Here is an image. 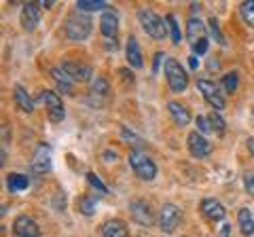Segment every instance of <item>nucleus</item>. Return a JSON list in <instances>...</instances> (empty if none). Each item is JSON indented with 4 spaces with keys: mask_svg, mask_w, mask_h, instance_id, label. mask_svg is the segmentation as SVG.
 I'll use <instances>...</instances> for the list:
<instances>
[{
    "mask_svg": "<svg viewBox=\"0 0 254 237\" xmlns=\"http://www.w3.org/2000/svg\"><path fill=\"white\" fill-rule=\"evenodd\" d=\"M91 30H93V22L87 13H72L66 23H64V34L70 41H76V43H83L91 36Z\"/></svg>",
    "mask_w": 254,
    "mask_h": 237,
    "instance_id": "f257e3e1",
    "label": "nucleus"
},
{
    "mask_svg": "<svg viewBox=\"0 0 254 237\" xmlns=\"http://www.w3.org/2000/svg\"><path fill=\"white\" fill-rule=\"evenodd\" d=\"M138 22L144 28L146 34H148L150 38H155V41H163L169 32L168 22H165L161 15H157L152 9H146V6L138 9Z\"/></svg>",
    "mask_w": 254,
    "mask_h": 237,
    "instance_id": "f03ea898",
    "label": "nucleus"
},
{
    "mask_svg": "<svg viewBox=\"0 0 254 237\" xmlns=\"http://www.w3.org/2000/svg\"><path fill=\"white\" fill-rule=\"evenodd\" d=\"M129 168L140 180H155L157 178V165L150 157H146L142 151H131L129 152Z\"/></svg>",
    "mask_w": 254,
    "mask_h": 237,
    "instance_id": "7ed1b4c3",
    "label": "nucleus"
},
{
    "mask_svg": "<svg viewBox=\"0 0 254 237\" xmlns=\"http://www.w3.org/2000/svg\"><path fill=\"white\" fill-rule=\"evenodd\" d=\"M163 70H165V81H168V85H169V89L174 93H182L184 89L189 87V76L182 70V66H180V62H178V60L168 57V60H165V68Z\"/></svg>",
    "mask_w": 254,
    "mask_h": 237,
    "instance_id": "20e7f679",
    "label": "nucleus"
},
{
    "mask_svg": "<svg viewBox=\"0 0 254 237\" xmlns=\"http://www.w3.org/2000/svg\"><path fill=\"white\" fill-rule=\"evenodd\" d=\"M197 87H199V91H201L203 98H206V102L212 106V110H216V112L225 110V106H227L225 95H222L220 87L216 85V83L208 81V79H199L197 81Z\"/></svg>",
    "mask_w": 254,
    "mask_h": 237,
    "instance_id": "39448f33",
    "label": "nucleus"
},
{
    "mask_svg": "<svg viewBox=\"0 0 254 237\" xmlns=\"http://www.w3.org/2000/svg\"><path fill=\"white\" fill-rule=\"evenodd\" d=\"M41 102L44 104V108H47V114H49V119L53 121V123H62V121L66 119V108H64V102H62V98L55 91H49V89L41 91Z\"/></svg>",
    "mask_w": 254,
    "mask_h": 237,
    "instance_id": "423d86ee",
    "label": "nucleus"
},
{
    "mask_svg": "<svg viewBox=\"0 0 254 237\" xmlns=\"http://www.w3.org/2000/svg\"><path fill=\"white\" fill-rule=\"evenodd\" d=\"M180 220H182L180 208L174 206V203H165V206L161 208V212H159L157 225H159V229H161L163 233H171L178 225H180Z\"/></svg>",
    "mask_w": 254,
    "mask_h": 237,
    "instance_id": "0eeeda50",
    "label": "nucleus"
},
{
    "mask_svg": "<svg viewBox=\"0 0 254 237\" xmlns=\"http://www.w3.org/2000/svg\"><path fill=\"white\" fill-rule=\"evenodd\" d=\"M30 172L34 176H44L51 172V149L47 144H38L34 151V157L30 161Z\"/></svg>",
    "mask_w": 254,
    "mask_h": 237,
    "instance_id": "6e6552de",
    "label": "nucleus"
},
{
    "mask_svg": "<svg viewBox=\"0 0 254 237\" xmlns=\"http://www.w3.org/2000/svg\"><path fill=\"white\" fill-rule=\"evenodd\" d=\"M62 68H64V72H66L74 83H87V81H91V76H93L91 66H87V64H83V62L64 60L62 62Z\"/></svg>",
    "mask_w": 254,
    "mask_h": 237,
    "instance_id": "1a4fd4ad",
    "label": "nucleus"
},
{
    "mask_svg": "<svg viewBox=\"0 0 254 237\" xmlns=\"http://www.w3.org/2000/svg\"><path fill=\"white\" fill-rule=\"evenodd\" d=\"M129 212H131L133 222H138L140 227H150L155 222L152 210L148 206V201H144V199H133L129 203Z\"/></svg>",
    "mask_w": 254,
    "mask_h": 237,
    "instance_id": "9d476101",
    "label": "nucleus"
},
{
    "mask_svg": "<svg viewBox=\"0 0 254 237\" xmlns=\"http://www.w3.org/2000/svg\"><path fill=\"white\" fill-rule=\"evenodd\" d=\"M187 146H189V152L195 159H206L210 152H212V144H210L208 140L203 138V133H199V131H190L189 133Z\"/></svg>",
    "mask_w": 254,
    "mask_h": 237,
    "instance_id": "9b49d317",
    "label": "nucleus"
},
{
    "mask_svg": "<svg viewBox=\"0 0 254 237\" xmlns=\"http://www.w3.org/2000/svg\"><path fill=\"white\" fill-rule=\"evenodd\" d=\"M199 210H201V214L212 222L214 220H225V216H227L225 206H222L216 197H203L201 203H199Z\"/></svg>",
    "mask_w": 254,
    "mask_h": 237,
    "instance_id": "f8f14e48",
    "label": "nucleus"
},
{
    "mask_svg": "<svg viewBox=\"0 0 254 237\" xmlns=\"http://www.w3.org/2000/svg\"><path fill=\"white\" fill-rule=\"evenodd\" d=\"M108 93H110V87H108V81L104 79V76H98V79H93L91 89H89V98H87L89 106H93L91 102H95V106L100 108V106L106 102Z\"/></svg>",
    "mask_w": 254,
    "mask_h": 237,
    "instance_id": "ddd939ff",
    "label": "nucleus"
},
{
    "mask_svg": "<svg viewBox=\"0 0 254 237\" xmlns=\"http://www.w3.org/2000/svg\"><path fill=\"white\" fill-rule=\"evenodd\" d=\"M13 237H41V231L30 216H17L13 222Z\"/></svg>",
    "mask_w": 254,
    "mask_h": 237,
    "instance_id": "4468645a",
    "label": "nucleus"
},
{
    "mask_svg": "<svg viewBox=\"0 0 254 237\" xmlns=\"http://www.w3.org/2000/svg\"><path fill=\"white\" fill-rule=\"evenodd\" d=\"M100 32L104 34V38H117V34H119V15H117V11L108 9V11L102 13Z\"/></svg>",
    "mask_w": 254,
    "mask_h": 237,
    "instance_id": "2eb2a0df",
    "label": "nucleus"
},
{
    "mask_svg": "<svg viewBox=\"0 0 254 237\" xmlns=\"http://www.w3.org/2000/svg\"><path fill=\"white\" fill-rule=\"evenodd\" d=\"M38 23H41V9H38V4H23L21 9V28L25 32H34L38 28Z\"/></svg>",
    "mask_w": 254,
    "mask_h": 237,
    "instance_id": "dca6fc26",
    "label": "nucleus"
},
{
    "mask_svg": "<svg viewBox=\"0 0 254 237\" xmlns=\"http://www.w3.org/2000/svg\"><path fill=\"white\" fill-rule=\"evenodd\" d=\"M100 235L102 237H129V231H127V225H125L123 220L110 218V220L102 222Z\"/></svg>",
    "mask_w": 254,
    "mask_h": 237,
    "instance_id": "f3484780",
    "label": "nucleus"
},
{
    "mask_svg": "<svg viewBox=\"0 0 254 237\" xmlns=\"http://www.w3.org/2000/svg\"><path fill=\"white\" fill-rule=\"evenodd\" d=\"M125 57H127V62H129L133 68H142V66H144L142 49H140V43H138V38H136V36H129V38H127V44H125Z\"/></svg>",
    "mask_w": 254,
    "mask_h": 237,
    "instance_id": "a211bd4d",
    "label": "nucleus"
},
{
    "mask_svg": "<svg viewBox=\"0 0 254 237\" xmlns=\"http://www.w3.org/2000/svg\"><path fill=\"white\" fill-rule=\"evenodd\" d=\"M168 110L171 114V119H174V123L178 127H187L190 123V112H189V108L180 104V102H168Z\"/></svg>",
    "mask_w": 254,
    "mask_h": 237,
    "instance_id": "6ab92c4d",
    "label": "nucleus"
},
{
    "mask_svg": "<svg viewBox=\"0 0 254 237\" xmlns=\"http://www.w3.org/2000/svg\"><path fill=\"white\" fill-rule=\"evenodd\" d=\"M51 76H53V81L57 83V87H60V91L62 93H66V95H74V81L70 79V76L64 72V68L62 66H55V68H51Z\"/></svg>",
    "mask_w": 254,
    "mask_h": 237,
    "instance_id": "aec40b11",
    "label": "nucleus"
},
{
    "mask_svg": "<svg viewBox=\"0 0 254 237\" xmlns=\"http://www.w3.org/2000/svg\"><path fill=\"white\" fill-rule=\"evenodd\" d=\"M13 98H15V104L19 106V110H23V112H28V114L34 110V102H32L28 91H25V87L15 85V89H13Z\"/></svg>",
    "mask_w": 254,
    "mask_h": 237,
    "instance_id": "412c9836",
    "label": "nucleus"
},
{
    "mask_svg": "<svg viewBox=\"0 0 254 237\" xmlns=\"http://www.w3.org/2000/svg\"><path fill=\"white\" fill-rule=\"evenodd\" d=\"M187 36H189L190 44H195V43H199V41L206 38V28H203L201 19H197V17H190L189 19V23H187Z\"/></svg>",
    "mask_w": 254,
    "mask_h": 237,
    "instance_id": "4be33fe9",
    "label": "nucleus"
},
{
    "mask_svg": "<svg viewBox=\"0 0 254 237\" xmlns=\"http://www.w3.org/2000/svg\"><path fill=\"white\" fill-rule=\"evenodd\" d=\"M237 222H239V231L246 237H250L254 233V216L248 208H241L237 212Z\"/></svg>",
    "mask_w": 254,
    "mask_h": 237,
    "instance_id": "5701e85b",
    "label": "nucleus"
},
{
    "mask_svg": "<svg viewBox=\"0 0 254 237\" xmlns=\"http://www.w3.org/2000/svg\"><path fill=\"white\" fill-rule=\"evenodd\" d=\"M28 184H30V178L25 174H9L6 176V187H9V191H13V193L25 191Z\"/></svg>",
    "mask_w": 254,
    "mask_h": 237,
    "instance_id": "b1692460",
    "label": "nucleus"
},
{
    "mask_svg": "<svg viewBox=\"0 0 254 237\" xmlns=\"http://www.w3.org/2000/svg\"><path fill=\"white\" fill-rule=\"evenodd\" d=\"M165 22H168V28H169L171 43H174V44H180V43H182V30H180V25H178L176 15H174V13L165 15Z\"/></svg>",
    "mask_w": 254,
    "mask_h": 237,
    "instance_id": "393cba45",
    "label": "nucleus"
},
{
    "mask_svg": "<svg viewBox=\"0 0 254 237\" xmlns=\"http://www.w3.org/2000/svg\"><path fill=\"white\" fill-rule=\"evenodd\" d=\"M76 208H79L81 214L93 216L95 214V199H93L91 195H81L79 199H76Z\"/></svg>",
    "mask_w": 254,
    "mask_h": 237,
    "instance_id": "a878e982",
    "label": "nucleus"
},
{
    "mask_svg": "<svg viewBox=\"0 0 254 237\" xmlns=\"http://www.w3.org/2000/svg\"><path fill=\"white\" fill-rule=\"evenodd\" d=\"M76 6L83 11V13H93V11H108V4L104 0H79Z\"/></svg>",
    "mask_w": 254,
    "mask_h": 237,
    "instance_id": "bb28decb",
    "label": "nucleus"
},
{
    "mask_svg": "<svg viewBox=\"0 0 254 237\" xmlns=\"http://www.w3.org/2000/svg\"><path fill=\"white\" fill-rule=\"evenodd\" d=\"M208 121H210V127H212V133H225V127H227V123H225V119L220 117L216 110H212L208 114Z\"/></svg>",
    "mask_w": 254,
    "mask_h": 237,
    "instance_id": "cd10ccee",
    "label": "nucleus"
},
{
    "mask_svg": "<svg viewBox=\"0 0 254 237\" xmlns=\"http://www.w3.org/2000/svg\"><path fill=\"white\" fill-rule=\"evenodd\" d=\"M220 85L222 89H225L227 93H235L237 91V85H239V79H237V72H229L222 76V81H220Z\"/></svg>",
    "mask_w": 254,
    "mask_h": 237,
    "instance_id": "c85d7f7f",
    "label": "nucleus"
},
{
    "mask_svg": "<svg viewBox=\"0 0 254 237\" xmlns=\"http://www.w3.org/2000/svg\"><path fill=\"white\" fill-rule=\"evenodd\" d=\"M239 13H241V19H244L248 25H252L254 28V0H246V2H241Z\"/></svg>",
    "mask_w": 254,
    "mask_h": 237,
    "instance_id": "c756f323",
    "label": "nucleus"
},
{
    "mask_svg": "<svg viewBox=\"0 0 254 237\" xmlns=\"http://www.w3.org/2000/svg\"><path fill=\"white\" fill-rule=\"evenodd\" d=\"M87 182L91 184V187H93L95 191H98V193H102V195H106V193H108V187H106V184L100 180L98 176L93 174V172H87Z\"/></svg>",
    "mask_w": 254,
    "mask_h": 237,
    "instance_id": "7c9ffc66",
    "label": "nucleus"
},
{
    "mask_svg": "<svg viewBox=\"0 0 254 237\" xmlns=\"http://www.w3.org/2000/svg\"><path fill=\"white\" fill-rule=\"evenodd\" d=\"M210 32H212V38L218 44H222V47H225L227 44V41H225V36H222V32H220V28H218V22H216V19H210Z\"/></svg>",
    "mask_w": 254,
    "mask_h": 237,
    "instance_id": "2f4dec72",
    "label": "nucleus"
},
{
    "mask_svg": "<svg viewBox=\"0 0 254 237\" xmlns=\"http://www.w3.org/2000/svg\"><path fill=\"white\" fill-rule=\"evenodd\" d=\"M195 121H197V127H199V133H212V127H210L208 117H203V114H199V117H197Z\"/></svg>",
    "mask_w": 254,
    "mask_h": 237,
    "instance_id": "473e14b6",
    "label": "nucleus"
},
{
    "mask_svg": "<svg viewBox=\"0 0 254 237\" xmlns=\"http://www.w3.org/2000/svg\"><path fill=\"white\" fill-rule=\"evenodd\" d=\"M244 187H246L248 193L254 195V170H250V172H246V174H244Z\"/></svg>",
    "mask_w": 254,
    "mask_h": 237,
    "instance_id": "72a5a7b5",
    "label": "nucleus"
},
{
    "mask_svg": "<svg viewBox=\"0 0 254 237\" xmlns=\"http://www.w3.org/2000/svg\"><path fill=\"white\" fill-rule=\"evenodd\" d=\"M121 136H123V140H125V142H129V144H136V146H142V140H138V138L133 136V133H131L129 129H125V127H123V129H121Z\"/></svg>",
    "mask_w": 254,
    "mask_h": 237,
    "instance_id": "f704fd0d",
    "label": "nucleus"
},
{
    "mask_svg": "<svg viewBox=\"0 0 254 237\" xmlns=\"http://www.w3.org/2000/svg\"><path fill=\"white\" fill-rule=\"evenodd\" d=\"M193 53L195 55H206L208 53V38H203V41L193 44Z\"/></svg>",
    "mask_w": 254,
    "mask_h": 237,
    "instance_id": "c9c22d12",
    "label": "nucleus"
},
{
    "mask_svg": "<svg viewBox=\"0 0 254 237\" xmlns=\"http://www.w3.org/2000/svg\"><path fill=\"white\" fill-rule=\"evenodd\" d=\"M216 237H231V225H229V222H222V227Z\"/></svg>",
    "mask_w": 254,
    "mask_h": 237,
    "instance_id": "e433bc0d",
    "label": "nucleus"
},
{
    "mask_svg": "<svg viewBox=\"0 0 254 237\" xmlns=\"http://www.w3.org/2000/svg\"><path fill=\"white\" fill-rule=\"evenodd\" d=\"M102 159H104L106 163L108 161H117V152H114V151H104V157H102Z\"/></svg>",
    "mask_w": 254,
    "mask_h": 237,
    "instance_id": "4c0bfd02",
    "label": "nucleus"
},
{
    "mask_svg": "<svg viewBox=\"0 0 254 237\" xmlns=\"http://www.w3.org/2000/svg\"><path fill=\"white\" fill-rule=\"evenodd\" d=\"M163 60V53L159 51V53H155V66H152V72H159V62Z\"/></svg>",
    "mask_w": 254,
    "mask_h": 237,
    "instance_id": "58836bf2",
    "label": "nucleus"
},
{
    "mask_svg": "<svg viewBox=\"0 0 254 237\" xmlns=\"http://www.w3.org/2000/svg\"><path fill=\"white\" fill-rule=\"evenodd\" d=\"M189 66L193 68V70L199 68V62H197V57H195V55H190V57H189Z\"/></svg>",
    "mask_w": 254,
    "mask_h": 237,
    "instance_id": "ea45409f",
    "label": "nucleus"
},
{
    "mask_svg": "<svg viewBox=\"0 0 254 237\" xmlns=\"http://www.w3.org/2000/svg\"><path fill=\"white\" fill-rule=\"evenodd\" d=\"M246 146H248V151H250V155L254 157V138H248L246 140Z\"/></svg>",
    "mask_w": 254,
    "mask_h": 237,
    "instance_id": "a19ab883",
    "label": "nucleus"
},
{
    "mask_svg": "<svg viewBox=\"0 0 254 237\" xmlns=\"http://www.w3.org/2000/svg\"><path fill=\"white\" fill-rule=\"evenodd\" d=\"M38 4H41V6H47V9H49V6L53 4V0H42V2H38Z\"/></svg>",
    "mask_w": 254,
    "mask_h": 237,
    "instance_id": "79ce46f5",
    "label": "nucleus"
},
{
    "mask_svg": "<svg viewBox=\"0 0 254 237\" xmlns=\"http://www.w3.org/2000/svg\"><path fill=\"white\" fill-rule=\"evenodd\" d=\"M180 237H184V235H180Z\"/></svg>",
    "mask_w": 254,
    "mask_h": 237,
    "instance_id": "37998d69",
    "label": "nucleus"
}]
</instances>
